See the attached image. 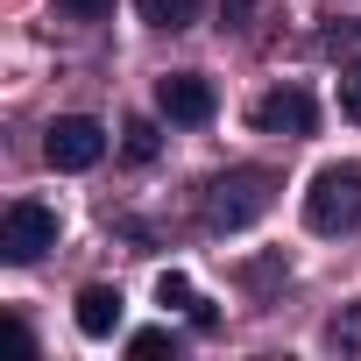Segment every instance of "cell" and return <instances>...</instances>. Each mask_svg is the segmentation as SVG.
<instances>
[{
    "label": "cell",
    "mask_w": 361,
    "mask_h": 361,
    "mask_svg": "<svg viewBox=\"0 0 361 361\" xmlns=\"http://www.w3.org/2000/svg\"><path fill=\"white\" fill-rule=\"evenodd\" d=\"M269 199H276V177L269 170H220L213 185L199 192V220L213 234H241L248 220L269 213Z\"/></svg>",
    "instance_id": "cell-1"
},
{
    "label": "cell",
    "mask_w": 361,
    "mask_h": 361,
    "mask_svg": "<svg viewBox=\"0 0 361 361\" xmlns=\"http://www.w3.org/2000/svg\"><path fill=\"white\" fill-rule=\"evenodd\" d=\"M305 227L312 234H354L361 227V163H326L305 192Z\"/></svg>",
    "instance_id": "cell-2"
},
{
    "label": "cell",
    "mask_w": 361,
    "mask_h": 361,
    "mask_svg": "<svg viewBox=\"0 0 361 361\" xmlns=\"http://www.w3.org/2000/svg\"><path fill=\"white\" fill-rule=\"evenodd\" d=\"M43 248H57V206L15 199L8 213H0V255H8V262H36Z\"/></svg>",
    "instance_id": "cell-3"
},
{
    "label": "cell",
    "mask_w": 361,
    "mask_h": 361,
    "mask_svg": "<svg viewBox=\"0 0 361 361\" xmlns=\"http://www.w3.org/2000/svg\"><path fill=\"white\" fill-rule=\"evenodd\" d=\"M43 156H50V170H92L106 156V128L92 114H57L43 128Z\"/></svg>",
    "instance_id": "cell-4"
},
{
    "label": "cell",
    "mask_w": 361,
    "mask_h": 361,
    "mask_svg": "<svg viewBox=\"0 0 361 361\" xmlns=\"http://www.w3.org/2000/svg\"><path fill=\"white\" fill-rule=\"evenodd\" d=\"M156 114L177 121V128H206V121L220 114V92H213L199 71H170V78H156Z\"/></svg>",
    "instance_id": "cell-5"
},
{
    "label": "cell",
    "mask_w": 361,
    "mask_h": 361,
    "mask_svg": "<svg viewBox=\"0 0 361 361\" xmlns=\"http://www.w3.org/2000/svg\"><path fill=\"white\" fill-rule=\"evenodd\" d=\"M312 121H319V106H312L305 85H276V92L255 99V128L262 135H312Z\"/></svg>",
    "instance_id": "cell-6"
},
{
    "label": "cell",
    "mask_w": 361,
    "mask_h": 361,
    "mask_svg": "<svg viewBox=\"0 0 361 361\" xmlns=\"http://www.w3.org/2000/svg\"><path fill=\"white\" fill-rule=\"evenodd\" d=\"M114 326H121V290L114 283H85L78 290V333L85 340H106Z\"/></svg>",
    "instance_id": "cell-7"
},
{
    "label": "cell",
    "mask_w": 361,
    "mask_h": 361,
    "mask_svg": "<svg viewBox=\"0 0 361 361\" xmlns=\"http://www.w3.org/2000/svg\"><path fill=\"white\" fill-rule=\"evenodd\" d=\"M156 305H163V312H185L192 326H213V305L192 290V276H177V269H163V276H156Z\"/></svg>",
    "instance_id": "cell-8"
},
{
    "label": "cell",
    "mask_w": 361,
    "mask_h": 361,
    "mask_svg": "<svg viewBox=\"0 0 361 361\" xmlns=\"http://www.w3.org/2000/svg\"><path fill=\"white\" fill-rule=\"evenodd\" d=\"M142 22L177 36V29H192V22H199V0H142Z\"/></svg>",
    "instance_id": "cell-9"
},
{
    "label": "cell",
    "mask_w": 361,
    "mask_h": 361,
    "mask_svg": "<svg viewBox=\"0 0 361 361\" xmlns=\"http://www.w3.org/2000/svg\"><path fill=\"white\" fill-rule=\"evenodd\" d=\"M121 135H128V142H121L128 163H156V149H163V142H156V121H128Z\"/></svg>",
    "instance_id": "cell-10"
},
{
    "label": "cell",
    "mask_w": 361,
    "mask_h": 361,
    "mask_svg": "<svg viewBox=\"0 0 361 361\" xmlns=\"http://www.w3.org/2000/svg\"><path fill=\"white\" fill-rule=\"evenodd\" d=\"M326 340H333L340 354H361V305H347V312L326 326Z\"/></svg>",
    "instance_id": "cell-11"
},
{
    "label": "cell",
    "mask_w": 361,
    "mask_h": 361,
    "mask_svg": "<svg viewBox=\"0 0 361 361\" xmlns=\"http://www.w3.org/2000/svg\"><path fill=\"white\" fill-rule=\"evenodd\" d=\"M340 106H347V114L361 121V57H354V64L340 71Z\"/></svg>",
    "instance_id": "cell-12"
},
{
    "label": "cell",
    "mask_w": 361,
    "mask_h": 361,
    "mask_svg": "<svg viewBox=\"0 0 361 361\" xmlns=\"http://www.w3.org/2000/svg\"><path fill=\"white\" fill-rule=\"evenodd\" d=\"M64 15H78V22H99V15H114V0H57Z\"/></svg>",
    "instance_id": "cell-13"
},
{
    "label": "cell",
    "mask_w": 361,
    "mask_h": 361,
    "mask_svg": "<svg viewBox=\"0 0 361 361\" xmlns=\"http://www.w3.org/2000/svg\"><path fill=\"white\" fill-rule=\"evenodd\" d=\"M248 15H255V0H220V22L227 29H248Z\"/></svg>",
    "instance_id": "cell-14"
},
{
    "label": "cell",
    "mask_w": 361,
    "mask_h": 361,
    "mask_svg": "<svg viewBox=\"0 0 361 361\" xmlns=\"http://www.w3.org/2000/svg\"><path fill=\"white\" fill-rule=\"evenodd\" d=\"M163 347H170V333H135V340H128V354H142V361L163 354Z\"/></svg>",
    "instance_id": "cell-15"
}]
</instances>
